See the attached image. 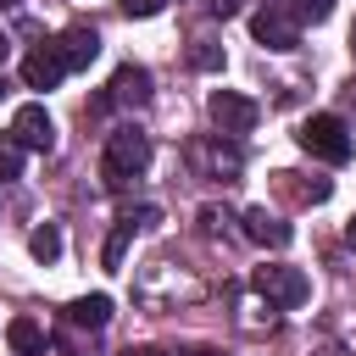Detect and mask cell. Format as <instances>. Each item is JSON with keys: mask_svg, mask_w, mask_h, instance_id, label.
I'll return each mask as SVG.
<instances>
[{"mask_svg": "<svg viewBox=\"0 0 356 356\" xmlns=\"http://www.w3.org/2000/svg\"><path fill=\"white\" fill-rule=\"evenodd\" d=\"M17 172H22V145L11 134H0V184H11Z\"/></svg>", "mask_w": 356, "mask_h": 356, "instance_id": "obj_16", "label": "cell"}, {"mask_svg": "<svg viewBox=\"0 0 356 356\" xmlns=\"http://www.w3.org/2000/svg\"><path fill=\"white\" fill-rule=\"evenodd\" d=\"M6 56H11V39H6V33H0V67H6Z\"/></svg>", "mask_w": 356, "mask_h": 356, "instance_id": "obj_21", "label": "cell"}, {"mask_svg": "<svg viewBox=\"0 0 356 356\" xmlns=\"http://www.w3.org/2000/svg\"><path fill=\"white\" fill-rule=\"evenodd\" d=\"M161 6H167V0H122V11H128V17H156Z\"/></svg>", "mask_w": 356, "mask_h": 356, "instance_id": "obj_18", "label": "cell"}, {"mask_svg": "<svg viewBox=\"0 0 356 356\" xmlns=\"http://www.w3.org/2000/svg\"><path fill=\"white\" fill-rule=\"evenodd\" d=\"M111 317V295H83L67 306V328H106Z\"/></svg>", "mask_w": 356, "mask_h": 356, "instance_id": "obj_12", "label": "cell"}, {"mask_svg": "<svg viewBox=\"0 0 356 356\" xmlns=\"http://www.w3.org/2000/svg\"><path fill=\"white\" fill-rule=\"evenodd\" d=\"M211 6H217L222 17H234V11H239V0H211Z\"/></svg>", "mask_w": 356, "mask_h": 356, "instance_id": "obj_19", "label": "cell"}, {"mask_svg": "<svg viewBox=\"0 0 356 356\" xmlns=\"http://www.w3.org/2000/svg\"><path fill=\"white\" fill-rule=\"evenodd\" d=\"M267 6H284V0H261V11H267Z\"/></svg>", "mask_w": 356, "mask_h": 356, "instance_id": "obj_23", "label": "cell"}, {"mask_svg": "<svg viewBox=\"0 0 356 356\" xmlns=\"http://www.w3.org/2000/svg\"><path fill=\"white\" fill-rule=\"evenodd\" d=\"M245 234H250L256 245H273V250H284V245L295 239V228H289V222H278L267 206H250V211H245Z\"/></svg>", "mask_w": 356, "mask_h": 356, "instance_id": "obj_10", "label": "cell"}, {"mask_svg": "<svg viewBox=\"0 0 356 356\" xmlns=\"http://www.w3.org/2000/svg\"><path fill=\"white\" fill-rule=\"evenodd\" d=\"M111 106H145L150 100V72L145 67H134V61H122L117 72H111V95H106Z\"/></svg>", "mask_w": 356, "mask_h": 356, "instance_id": "obj_9", "label": "cell"}, {"mask_svg": "<svg viewBox=\"0 0 356 356\" xmlns=\"http://www.w3.org/2000/svg\"><path fill=\"white\" fill-rule=\"evenodd\" d=\"M289 11H295V22H328L334 17V0H295Z\"/></svg>", "mask_w": 356, "mask_h": 356, "instance_id": "obj_17", "label": "cell"}, {"mask_svg": "<svg viewBox=\"0 0 356 356\" xmlns=\"http://www.w3.org/2000/svg\"><path fill=\"white\" fill-rule=\"evenodd\" d=\"M189 67H195V72H217V67H222V44L195 39V44H189Z\"/></svg>", "mask_w": 356, "mask_h": 356, "instance_id": "obj_15", "label": "cell"}, {"mask_svg": "<svg viewBox=\"0 0 356 356\" xmlns=\"http://www.w3.org/2000/svg\"><path fill=\"white\" fill-rule=\"evenodd\" d=\"M295 139H300V150H306V156H317V161H328V167L350 161V128H345L334 111H317V117H306Z\"/></svg>", "mask_w": 356, "mask_h": 356, "instance_id": "obj_2", "label": "cell"}, {"mask_svg": "<svg viewBox=\"0 0 356 356\" xmlns=\"http://www.w3.org/2000/svg\"><path fill=\"white\" fill-rule=\"evenodd\" d=\"M250 33H256V44H267V50H295V44H300V22H295L289 6L256 11V17H250Z\"/></svg>", "mask_w": 356, "mask_h": 356, "instance_id": "obj_5", "label": "cell"}, {"mask_svg": "<svg viewBox=\"0 0 356 356\" xmlns=\"http://www.w3.org/2000/svg\"><path fill=\"white\" fill-rule=\"evenodd\" d=\"M317 356H345V350H317Z\"/></svg>", "mask_w": 356, "mask_h": 356, "instance_id": "obj_24", "label": "cell"}, {"mask_svg": "<svg viewBox=\"0 0 356 356\" xmlns=\"http://www.w3.org/2000/svg\"><path fill=\"white\" fill-rule=\"evenodd\" d=\"M61 78H67V61H61L56 44H39V50L22 56V83H28V89H56Z\"/></svg>", "mask_w": 356, "mask_h": 356, "instance_id": "obj_8", "label": "cell"}, {"mask_svg": "<svg viewBox=\"0 0 356 356\" xmlns=\"http://www.w3.org/2000/svg\"><path fill=\"white\" fill-rule=\"evenodd\" d=\"M350 44H356V28H350Z\"/></svg>", "mask_w": 356, "mask_h": 356, "instance_id": "obj_26", "label": "cell"}, {"mask_svg": "<svg viewBox=\"0 0 356 356\" xmlns=\"http://www.w3.org/2000/svg\"><path fill=\"white\" fill-rule=\"evenodd\" d=\"M256 295L267 300V306H306V295H312V284H306V273L300 267H256Z\"/></svg>", "mask_w": 356, "mask_h": 356, "instance_id": "obj_3", "label": "cell"}, {"mask_svg": "<svg viewBox=\"0 0 356 356\" xmlns=\"http://www.w3.org/2000/svg\"><path fill=\"white\" fill-rule=\"evenodd\" d=\"M206 111H211L217 134H228V139L250 134V128H256V117H261V106H256V100H245V95H234V89H211Z\"/></svg>", "mask_w": 356, "mask_h": 356, "instance_id": "obj_4", "label": "cell"}, {"mask_svg": "<svg viewBox=\"0 0 356 356\" xmlns=\"http://www.w3.org/2000/svg\"><path fill=\"white\" fill-rule=\"evenodd\" d=\"M11 139H17L22 150H50V145H56V122H50V111H44L39 100L17 106V117H11Z\"/></svg>", "mask_w": 356, "mask_h": 356, "instance_id": "obj_6", "label": "cell"}, {"mask_svg": "<svg viewBox=\"0 0 356 356\" xmlns=\"http://www.w3.org/2000/svg\"><path fill=\"white\" fill-rule=\"evenodd\" d=\"M56 50H61L67 72H78V67H89V61L100 56V33H95L89 22H72V28H61V33H56Z\"/></svg>", "mask_w": 356, "mask_h": 356, "instance_id": "obj_7", "label": "cell"}, {"mask_svg": "<svg viewBox=\"0 0 356 356\" xmlns=\"http://www.w3.org/2000/svg\"><path fill=\"white\" fill-rule=\"evenodd\" d=\"M6 339H11V350H17V356H44V334H39V323H33V317H11Z\"/></svg>", "mask_w": 356, "mask_h": 356, "instance_id": "obj_13", "label": "cell"}, {"mask_svg": "<svg viewBox=\"0 0 356 356\" xmlns=\"http://www.w3.org/2000/svg\"><path fill=\"white\" fill-rule=\"evenodd\" d=\"M0 6H17V0H0Z\"/></svg>", "mask_w": 356, "mask_h": 356, "instance_id": "obj_27", "label": "cell"}, {"mask_svg": "<svg viewBox=\"0 0 356 356\" xmlns=\"http://www.w3.org/2000/svg\"><path fill=\"white\" fill-rule=\"evenodd\" d=\"M345 245H350V250H356V217H350V222H345Z\"/></svg>", "mask_w": 356, "mask_h": 356, "instance_id": "obj_20", "label": "cell"}, {"mask_svg": "<svg viewBox=\"0 0 356 356\" xmlns=\"http://www.w3.org/2000/svg\"><path fill=\"white\" fill-rule=\"evenodd\" d=\"M145 167H150V134H139L134 122H128V128H111L106 156H100V178H106L111 189H122V184L139 178Z\"/></svg>", "mask_w": 356, "mask_h": 356, "instance_id": "obj_1", "label": "cell"}, {"mask_svg": "<svg viewBox=\"0 0 356 356\" xmlns=\"http://www.w3.org/2000/svg\"><path fill=\"white\" fill-rule=\"evenodd\" d=\"M150 217H156L150 206H145L139 217H134V211H122V217H117V228H111V239H106V250H100V256H106V267H122V250H128L134 228H139V222H150Z\"/></svg>", "mask_w": 356, "mask_h": 356, "instance_id": "obj_11", "label": "cell"}, {"mask_svg": "<svg viewBox=\"0 0 356 356\" xmlns=\"http://www.w3.org/2000/svg\"><path fill=\"white\" fill-rule=\"evenodd\" d=\"M0 95H6V72H0Z\"/></svg>", "mask_w": 356, "mask_h": 356, "instance_id": "obj_25", "label": "cell"}, {"mask_svg": "<svg viewBox=\"0 0 356 356\" xmlns=\"http://www.w3.org/2000/svg\"><path fill=\"white\" fill-rule=\"evenodd\" d=\"M28 250H33V261H56L61 256V228H33V239H28Z\"/></svg>", "mask_w": 356, "mask_h": 356, "instance_id": "obj_14", "label": "cell"}, {"mask_svg": "<svg viewBox=\"0 0 356 356\" xmlns=\"http://www.w3.org/2000/svg\"><path fill=\"white\" fill-rule=\"evenodd\" d=\"M128 356H161V350H150V345H139V350H128Z\"/></svg>", "mask_w": 356, "mask_h": 356, "instance_id": "obj_22", "label": "cell"}]
</instances>
